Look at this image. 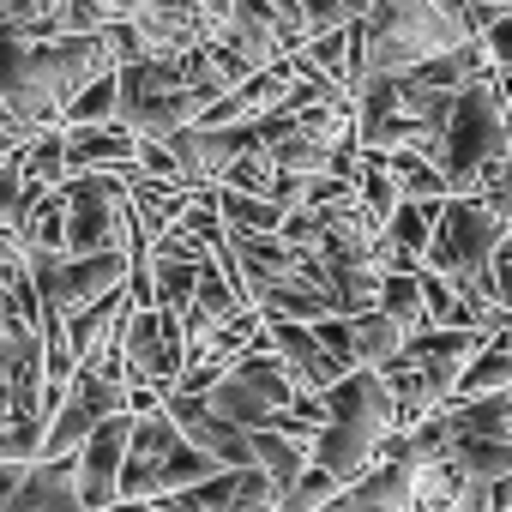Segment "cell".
I'll list each match as a JSON object with an SVG mask.
<instances>
[{
    "mask_svg": "<svg viewBox=\"0 0 512 512\" xmlns=\"http://www.w3.org/2000/svg\"><path fill=\"white\" fill-rule=\"evenodd\" d=\"M326 512H416V464H380V470H368Z\"/></svg>",
    "mask_w": 512,
    "mask_h": 512,
    "instance_id": "cell-19",
    "label": "cell"
},
{
    "mask_svg": "<svg viewBox=\"0 0 512 512\" xmlns=\"http://www.w3.org/2000/svg\"><path fill=\"white\" fill-rule=\"evenodd\" d=\"M121 79V127L139 133V139H175L187 127H199L223 97L229 85L217 79L211 67V43L199 55H181V61H139V67H115Z\"/></svg>",
    "mask_w": 512,
    "mask_h": 512,
    "instance_id": "cell-3",
    "label": "cell"
},
{
    "mask_svg": "<svg viewBox=\"0 0 512 512\" xmlns=\"http://www.w3.org/2000/svg\"><path fill=\"white\" fill-rule=\"evenodd\" d=\"M404 344H410V332L398 320H386L380 308L362 314V320H350V350H356V368H368V374H386L404 356Z\"/></svg>",
    "mask_w": 512,
    "mask_h": 512,
    "instance_id": "cell-21",
    "label": "cell"
},
{
    "mask_svg": "<svg viewBox=\"0 0 512 512\" xmlns=\"http://www.w3.org/2000/svg\"><path fill=\"white\" fill-rule=\"evenodd\" d=\"M19 266H31L25 235H19V229H0V272H19Z\"/></svg>",
    "mask_w": 512,
    "mask_h": 512,
    "instance_id": "cell-33",
    "label": "cell"
},
{
    "mask_svg": "<svg viewBox=\"0 0 512 512\" xmlns=\"http://www.w3.org/2000/svg\"><path fill=\"white\" fill-rule=\"evenodd\" d=\"M19 235H25V247H31V253H67V193H61V187H55V193H43Z\"/></svg>",
    "mask_w": 512,
    "mask_h": 512,
    "instance_id": "cell-25",
    "label": "cell"
},
{
    "mask_svg": "<svg viewBox=\"0 0 512 512\" xmlns=\"http://www.w3.org/2000/svg\"><path fill=\"white\" fill-rule=\"evenodd\" d=\"M31 187H67V133H37L19 157Z\"/></svg>",
    "mask_w": 512,
    "mask_h": 512,
    "instance_id": "cell-27",
    "label": "cell"
},
{
    "mask_svg": "<svg viewBox=\"0 0 512 512\" xmlns=\"http://www.w3.org/2000/svg\"><path fill=\"white\" fill-rule=\"evenodd\" d=\"M266 350L290 368V380L308 392V398H326L350 368L320 344V332L314 326H290V320H266Z\"/></svg>",
    "mask_w": 512,
    "mask_h": 512,
    "instance_id": "cell-16",
    "label": "cell"
},
{
    "mask_svg": "<svg viewBox=\"0 0 512 512\" xmlns=\"http://www.w3.org/2000/svg\"><path fill=\"white\" fill-rule=\"evenodd\" d=\"M452 109H458V97H446V91H422L416 79H374L368 73L356 85V145H362V157L422 151L428 163H440Z\"/></svg>",
    "mask_w": 512,
    "mask_h": 512,
    "instance_id": "cell-5",
    "label": "cell"
},
{
    "mask_svg": "<svg viewBox=\"0 0 512 512\" xmlns=\"http://www.w3.org/2000/svg\"><path fill=\"white\" fill-rule=\"evenodd\" d=\"M115 121H121V79L103 73L97 85H85V91L73 97V109H67V133H79V127H115Z\"/></svg>",
    "mask_w": 512,
    "mask_h": 512,
    "instance_id": "cell-24",
    "label": "cell"
},
{
    "mask_svg": "<svg viewBox=\"0 0 512 512\" xmlns=\"http://www.w3.org/2000/svg\"><path fill=\"white\" fill-rule=\"evenodd\" d=\"M163 416H169V422L187 434V446L205 452L217 470H260V464H253V434H241V428H229L223 416H211L205 398L175 392V398H163Z\"/></svg>",
    "mask_w": 512,
    "mask_h": 512,
    "instance_id": "cell-15",
    "label": "cell"
},
{
    "mask_svg": "<svg viewBox=\"0 0 512 512\" xmlns=\"http://www.w3.org/2000/svg\"><path fill=\"white\" fill-rule=\"evenodd\" d=\"M476 43L464 0H380L356 25V85L374 79H416L440 55Z\"/></svg>",
    "mask_w": 512,
    "mask_h": 512,
    "instance_id": "cell-2",
    "label": "cell"
},
{
    "mask_svg": "<svg viewBox=\"0 0 512 512\" xmlns=\"http://www.w3.org/2000/svg\"><path fill=\"white\" fill-rule=\"evenodd\" d=\"M308 392L290 380V368L260 344L247 362H235L211 392H205V404H211V416H223L229 428H241V434H260V428H272V422H284L296 404H302Z\"/></svg>",
    "mask_w": 512,
    "mask_h": 512,
    "instance_id": "cell-10",
    "label": "cell"
},
{
    "mask_svg": "<svg viewBox=\"0 0 512 512\" xmlns=\"http://www.w3.org/2000/svg\"><path fill=\"white\" fill-rule=\"evenodd\" d=\"M121 350H127V386H151L163 398L181 392L187 380V326L163 308H139L121 332Z\"/></svg>",
    "mask_w": 512,
    "mask_h": 512,
    "instance_id": "cell-12",
    "label": "cell"
},
{
    "mask_svg": "<svg viewBox=\"0 0 512 512\" xmlns=\"http://www.w3.org/2000/svg\"><path fill=\"white\" fill-rule=\"evenodd\" d=\"M109 416H127V380H109L103 368L85 362V368L73 374V392L61 398L55 422H49L43 458H79V446H85Z\"/></svg>",
    "mask_w": 512,
    "mask_h": 512,
    "instance_id": "cell-13",
    "label": "cell"
},
{
    "mask_svg": "<svg viewBox=\"0 0 512 512\" xmlns=\"http://www.w3.org/2000/svg\"><path fill=\"white\" fill-rule=\"evenodd\" d=\"M398 434H404V422H398V398H392L386 374L356 368L326 392V428L314 440V464L350 488L386 464V446Z\"/></svg>",
    "mask_w": 512,
    "mask_h": 512,
    "instance_id": "cell-4",
    "label": "cell"
},
{
    "mask_svg": "<svg viewBox=\"0 0 512 512\" xmlns=\"http://www.w3.org/2000/svg\"><path fill=\"white\" fill-rule=\"evenodd\" d=\"M356 199H362V211L374 217V229H386V223L398 217V205H404V193L392 187V175H386L374 157H362V175H356Z\"/></svg>",
    "mask_w": 512,
    "mask_h": 512,
    "instance_id": "cell-28",
    "label": "cell"
},
{
    "mask_svg": "<svg viewBox=\"0 0 512 512\" xmlns=\"http://www.w3.org/2000/svg\"><path fill=\"white\" fill-rule=\"evenodd\" d=\"M380 314H386V320H398L410 338H422V332H428V314H422L416 272H386V284H380Z\"/></svg>",
    "mask_w": 512,
    "mask_h": 512,
    "instance_id": "cell-26",
    "label": "cell"
},
{
    "mask_svg": "<svg viewBox=\"0 0 512 512\" xmlns=\"http://www.w3.org/2000/svg\"><path fill=\"white\" fill-rule=\"evenodd\" d=\"M133 169H139V133H127L121 121L67 133V175H133Z\"/></svg>",
    "mask_w": 512,
    "mask_h": 512,
    "instance_id": "cell-18",
    "label": "cell"
},
{
    "mask_svg": "<svg viewBox=\"0 0 512 512\" xmlns=\"http://www.w3.org/2000/svg\"><path fill=\"white\" fill-rule=\"evenodd\" d=\"M115 73L109 37H61V43H25L0 25V103L13 109V127L25 139L61 133L67 109L85 85Z\"/></svg>",
    "mask_w": 512,
    "mask_h": 512,
    "instance_id": "cell-1",
    "label": "cell"
},
{
    "mask_svg": "<svg viewBox=\"0 0 512 512\" xmlns=\"http://www.w3.org/2000/svg\"><path fill=\"white\" fill-rule=\"evenodd\" d=\"M139 314V302H133V290H115V296H103L97 308H85V314H73L67 320V344H73V362L85 368L97 350H109L121 332H127V320Z\"/></svg>",
    "mask_w": 512,
    "mask_h": 512,
    "instance_id": "cell-20",
    "label": "cell"
},
{
    "mask_svg": "<svg viewBox=\"0 0 512 512\" xmlns=\"http://www.w3.org/2000/svg\"><path fill=\"white\" fill-rule=\"evenodd\" d=\"M133 278V253H91V260H67V253H31V284L43 296V314H85L103 296L127 290Z\"/></svg>",
    "mask_w": 512,
    "mask_h": 512,
    "instance_id": "cell-11",
    "label": "cell"
},
{
    "mask_svg": "<svg viewBox=\"0 0 512 512\" xmlns=\"http://www.w3.org/2000/svg\"><path fill=\"white\" fill-rule=\"evenodd\" d=\"M338 494H344V482H338V476H326L320 464H308V470L284 488V512H326Z\"/></svg>",
    "mask_w": 512,
    "mask_h": 512,
    "instance_id": "cell-30",
    "label": "cell"
},
{
    "mask_svg": "<svg viewBox=\"0 0 512 512\" xmlns=\"http://www.w3.org/2000/svg\"><path fill=\"white\" fill-rule=\"evenodd\" d=\"M506 157H512V109L500 103V73H494L458 97L446 145H440V175H446L452 199H470L482 187V175Z\"/></svg>",
    "mask_w": 512,
    "mask_h": 512,
    "instance_id": "cell-7",
    "label": "cell"
},
{
    "mask_svg": "<svg viewBox=\"0 0 512 512\" xmlns=\"http://www.w3.org/2000/svg\"><path fill=\"white\" fill-rule=\"evenodd\" d=\"M488 350V332H422L404 344V356L386 368V386L398 398V422L404 434L422 428L428 416L452 410L458 398V380L470 374V362Z\"/></svg>",
    "mask_w": 512,
    "mask_h": 512,
    "instance_id": "cell-6",
    "label": "cell"
},
{
    "mask_svg": "<svg viewBox=\"0 0 512 512\" xmlns=\"http://www.w3.org/2000/svg\"><path fill=\"white\" fill-rule=\"evenodd\" d=\"M0 512H85V500H79V464L73 458H37V464H25V482L0 500Z\"/></svg>",
    "mask_w": 512,
    "mask_h": 512,
    "instance_id": "cell-17",
    "label": "cell"
},
{
    "mask_svg": "<svg viewBox=\"0 0 512 512\" xmlns=\"http://www.w3.org/2000/svg\"><path fill=\"white\" fill-rule=\"evenodd\" d=\"M229 470H217L205 452L187 446V434L157 410L133 428V446H127V470H121V506H151V500H169V494H187V488H205Z\"/></svg>",
    "mask_w": 512,
    "mask_h": 512,
    "instance_id": "cell-8",
    "label": "cell"
},
{
    "mask_svg": "<svg viewBox=\"0 0 512 512\" xmlns=\"http://www.w3.org/2000/svg\"><path fill=\"white\" fill-rule=\"evenodd\" d=\"M446 464L476 488H506L512 482V440H458L446 452Z\"/></svg>",
    "mask_w": 512,
    "mask_h": 512,
    "instance_id": "cell-23",
    "label": "cell"
},
{
    "mask_svg": "<svg viewBox=\"0 0 512 512\" xmlns=\"http://www.w3.org/2000/svg\"><path fill=\"white\" fill-rule=\"evenodd\" d=\"M223 512H284V482H272L266 470H241Z\"/></svg>",
    "mask_w": 512,
    "mask_h": 512,
    "instance_id": "cell-31",
    "label": "cell"
},
{
    "mask_svg": "<svg viewBox=\"0 0 512 512\" xmlns=\"http://www.w3.org/2000/svg\"><path fill=\"white\" fill-rule=\"evenodd\" d=\"M43 193H55V187H31L25 181V169L19 163H7L0 169V229H25V217L37 211V199Z\"/></svg>",
    "mask_w": 512,
    "mask_h": 512,
    "instance_id": "cell-29",
    "label": "cell"
},
{
    "mask_svg": "<svg viewBox=\"0 0 512 512\" xmlns=\"http://www.w3.org/2000/svg\"><path fill=\"white\" fill-rule=\"evenodd\" d=\"M115 512H151V506H115Z\"/></svg>",
    "mask_w": 512,
    "mask_h": 512,
    "instance_id": "cell-34",
    "label": "cell"
},
{
    "mask_svg": "<svg viewBox=\"0 0 512 512\" xmlns=\"http://www.w3.org/2000/svg\"><path fill=\"white\" fill-rule=\"evenodd\" d=\"M374 163L392 175V187H398L404 199H422V205H446V199H452L440 163H428L422 151H386V157H374Z\"/></svg>",
    "mask_w": 512,
    "mask_h": 512,
    "instance_id": "cell-22",
    "label": "cell"
},
{
    "mask_svg": "<svg viewBox=\"0 0 512 512\" xmlns=\"http://www.w3.org/2000/svg\"><path fill=\"white\" fill-rule=\"evenodd\" d=\"M482 49H488L494 73H512V7H506V13H500V25L482 37Z\"/></svg>",
    "mask_w": 512,
    "mask_h": 512,
    "instance_id": "cell-32",
    "label": "cell"
},
{
    "mask_svg": "<svg viewBox=\"0 0 512 512\" xmlns=\"http://www.w3.org/2000/svg\"><path fill=\"white\" fill-rule=\"evenodd\" d=\"M133 416H109L85 446H79V500L85 512H115L121 506V470H127V446H133Z\"/></svg>",
    "mask_w": 512,
    "mask_h": 512,
    "instance_id": "cell-14",
    "label": "cell"
},
{
    "mask_svg": "<svg viewBox=\"0 0 512 512\" xmlns=\"http://www.w3.org/2000/svg\"><path fill=\"white\" fill-rule=\"evenodd\" d=\"M223 25V0L211 7H187V0H151V7H127L109 31L115 67H139V61H181L199 55Z\"/></svg>",
    "mask_w": 512,
    "mask_h": 512,
    "instance_id": "cell-9",
    "label": "cell"
}]
</instances>
